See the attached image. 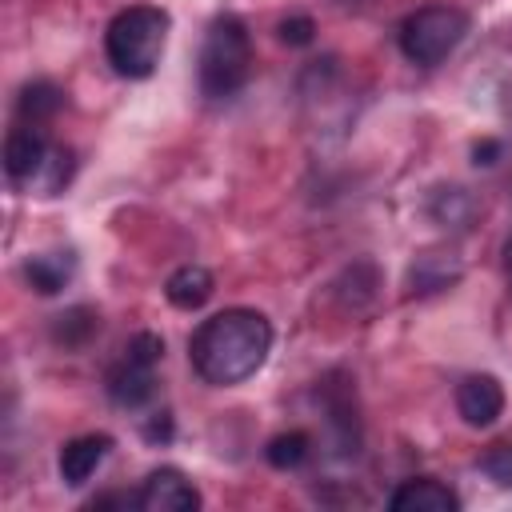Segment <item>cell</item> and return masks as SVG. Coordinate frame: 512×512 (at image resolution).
<instances>
[{"label": "cell", "mask_w": 512, "mask_h": 512, "mask_svg": "<svg viewBox=\"0 0 512 512\" xmlns=\"http://www.w3.org/2000/svg\"><path fill=\"white\" fill-rule=\"evenodd\" d=\"M268 352H272V324L256 308H224L200 320V328L188 340L192 372L212 388L244 384L264 368Z\"/></svg>", "instance_id": "1"}, {"label": "cell", "mask_w": 512, "mask_h": 512, "mask_svg": "<svg viewBox=\"0 0 512 512\" xmlns=\"http://www.w3.org/2000/svg\"><path fill=\"white\" fill-rule=\"evenodd\" d=\"M172 16L156 4H132L116 12L104 28V56L116 76L124 80H148L164 56Z\"/></svg>", "instance_id": "2"}, {"label": "cell", "mask_w": 512, "mask_h": 512, "mask_svg": "<svg viewBox=\"0 0 512 512\" xmlns=\"http://www.w3.org/2000/svg\"><path fill=\"white\" fill-rule=\"evenodd\" d=\"M252 76V36L248 24L232 12H220L200 44V64H196V80L200 92L208 100H228L236 96Z\"/></svg>", "instance_id": "3"}, {"label": "cell", "mask_w": 512, "mask_h": 512, "mask_svg": "<svg viewBox=\"0 0 512 512\" xmlns=\"http://www.w3.org/2000/svg\"><path fill=\"white\" fill-rule=\"evenodd\" d=\"M472 32V16L456 4H424L400 24V52L416 68H436L444 64L464 36Z\"/></svg>", "instance_id": "4"}, {"label": "cell", "mask_w": 512, "mask_h": 512, "mask_svg": "<svg viewBox=\"0 0 512 512\" xmlns=\"http://www.w3.org/2000/svg\"><path fill=\"white\" fill-rule=\"evenodd\" d=\"M160 360H164V340L156 332H136L128 340V348L120 352V360L104 376L108 400L116 408H124V412L144 408L156 396V368H160Z\"/></svg>", "instance_id": "5"}, {"label": "cell", "mask_w": 512, "mask_h": 512, "mask_svg": "<svg viewBox=\"0 0 512 512\" xmlns=\"http://www.w3.org/2000/svg\"><path fill=\"white\" fill-rule=\"evenodd\" d=\"M52 144L56 140L44 132V124H20L16 120V128L4 140V172H8V184L16 192L32 196V188H36V180L52 156Z\"/></svg>", "instance_id": "6"}, {"label": "cell", "mask_w": 512, "mask_h": 512, "mask_svg": "<svg viewBox=\"0 0 512 512\" xmlns=\"http://www.w3.org/2000/svg\"><path fill=\"white\" fill-rule=\"evenodd\" d=\"M140 512H196L200 508V488L172 464L152 468L144 484L136 488Z\"/></svg>", "instance_id": "7"}, {"label": "cell", "mask_w": 512, "mask_h": 512, "mask_svg": "<svg viewBox=\"0 0 512 512\" xmlns=\"http://www.w3.org/2000/svg\"><path fill=\"white\" fill-rule=\"evenodd\" d=\"M456 412L472 428H492L504 416V384L492 372H472L456 384Z\"/></svg>", "instance_id": "8"}, {"label": "cell", "mask_w": 512, "mask_h": 512, "mask_svg": "<svg viewBox=\"0 0 512 512\" xmlns=\"http://www.w3.org/2000/svg\"><path fill=\"white\" fill-rule=\"evenodd\" d=\"M108 452H112V436H108V432H88V436L68 440V444L60 448V460H56L60 480H64L68 488L88 484V480L96 476V468L108 460Z\"/></svg>", "instance_id": "9"}, {"label": "cell", "mask_w": 512, "mask_h": 512, "mask_svg": "<svg viewBox=\"0 0 512 512\" xmlns=\"http://www.w3.org/2000/svg\"><path fill=\"white\" fill-rule=\"evenodd\" d=\"M388 508L392 512H456L460 496L436 476H412V480H400L392 488Z\"/></svg>", "instance_id": "10"}, {"label": "cell", "mask_w": 512, "mask_h": 512, "mask_svg": "<svg viewBox=\"0 0 512 512\" xmlns=\"http://www.w3.org/2000/svg\"><path fill=\"white\" fill-rule=\"evenodd\" d=\"M72 276H76V256H72L68 248L36 252V256L24 260V280H28V288L40 292V296L64 292V288L72 284Z\"/></svg>", "instance_id": "11"}, {"label": "cell", "mask_w": 512, "mask_h": 512, "mask_svg": "<svg viewBox=\"0 0 512 512\" xmlns=\"http://www.w3.org/2000/svg\"><path fill=\"white\" fill-rule=\"evenodd\" d=\"M212 292H216V280H212V272H208L204 264H180V268L164 280V296H168V304L180 308V312L204 308V304L212 300Z\"/></svg>", "instance_id": "12"}, {"label": "cell", "mask_w": 512, "mask_h": 512, "mask_svg": "<svg viewBox=\"0 0 512 512\" xmlns=\"http://www.w3.org/2000/svg\"><path fill=\"white\" fill-rule=\"evenodd\" d=\"M428 216L440 224V228H456L464 232L472 220H476V196L460 184H440L432 196H428Z\"/></svg>", "instance_id": "13"}, {"label": "cell", "mask_w": 512, "mask_h": 512, "mask_svg": "<svg viewBox=\"0 0 512 512\" xmlns=\"http://www.w3.org/2000/svg\"><path fill=\"white\" fill-rule=\"evenodd\" d=\"M60 108H64V92L48 80H32L16 96V120L20 124H48Z\"/></svg>", "instance_id": "14"}, {"label": "cell", "mask_w": 512, "mask_h": 512, "mask_svg": "<svg viewBox=\"0 0 512 512\" xmlns=\"http://www.w3.org/2000/svg\"><path fill=\"white\" fill-rule=\"evenodd\" d=\"M408 280H412V292H440L460 280V264L448 260L444 252H424V256H416Z\"/></svg>", "instance_id": "15"}, {"label": "cell", "mask_w": 512, "mask_h": 512, "mask_svg": "<svg viewBox=\"0 0 512 512\" xmlns=\"http://www.w3.org/2000/svg\"><path fill=\"white\" fill-rule=\"evenodd\" d=\"M100 332V316L92 308H68L52 320V340L64 348H84Z\"/></svg>", "instance_id": "16"}, {"label": "cell", "mask_w": 512, "mask_h": 512, "mask_svg": "<svg viewBox=\"0 0 512 512\" xmlns=\"http://www.w3.org/2000/svg\"><path fill=\"white\" fill-rule=\"evenodd\" d=\"M264 456H268V464H272V468H280V472H296V468L312 456V436H308V432H300V428L280 432V436H272V440H268Z\"/></svg>", "instance_id": "17"}, {"label": "cell", "mask_w": 512, "mask_h": 512, "mask_svg": "<svg viewBox=\"0 0 512 512\" xmlns=\"http://www.w3.org/2000/svg\"><path fill=\"white\" fill-rule=\"evenodd\" d=\"M480 472L500 484V488H512V444H492L484 456H480Z\"/></svg>", "instance_id": "18"}, {"label": "cell", "mask_w": 512, "mask_h": 512, "mask_svg": "<svg viewBox=\"0 0 512 512\" xmlns=\"http://www.w3.org/2000/svg\"><path fill=\"white\" fill-rule=\"evenodd\" d=\"M280 40L284 44H292V48H304V44H312V32H316V24L308 20V16H288V20H280Z\"/></svg>", "instance_id": "19"}, {"label": "cell", "mask_w": 512, "mask_h": 512, "mask_svg": "<svg viewBox=\"0 0 512 512\" xmlns=\"http://www.w3.org/2000/svg\"><path fill=\"white\" fill-rule=\"evenodd\" d=\"M144 440H152V444H164V440H172V416L168 412H152V420H144Z\"/></svg>", "instance_id": "20"}, {"label": "cell", "mask_w": 512, "mask_h": 512, "mask_svg": "<svg viewBox=\"0 0 512 512\" xmlns=\"http://www.w3.org/2000/svg\"><path fill=\"white\" fill-rule=\"evenodd\" d=\"M88 508L100 512V508H140V504H136V492H104V496H96Z\"/></svg>", "instance_id": "21"}, {"label": "cell", "mask_w": 512, "mask_h": 512, "mask_svg": "<svg viewBox=\"0 0 512 512\" xmlns=\"http://www.w3.org/2000/svg\"><path fill=\"white\" fill-rule=\"evenodd\" d=\"M504 268H508V276H512V236L504 240Z\"/></svg>", "instance_id": "22"}]
</instances>
